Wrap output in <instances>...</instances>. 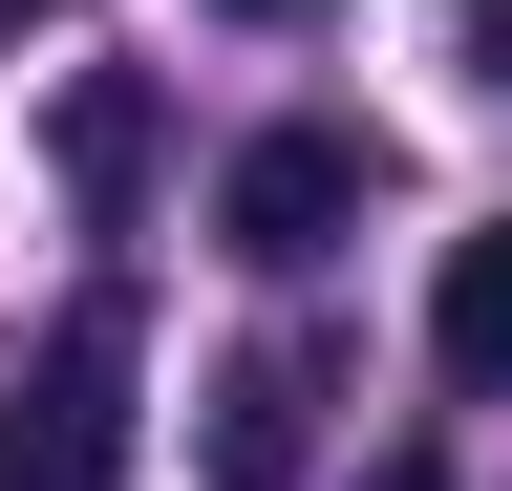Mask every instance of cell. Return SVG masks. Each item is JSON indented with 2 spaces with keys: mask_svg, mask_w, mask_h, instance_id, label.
Returning a JSON list of instances; mask_svg holds the SVG:
<instances>
[{
  "mask_svg": "<svg viewBox=\"0 0 512 491\" xmlns=\"http://www.w3.org/2000/svg\"><path fill=\"white\" fill-rule=\"evenodd\" d=\"M427 363H448V385H512V214L448 235V278H427Z\"/></svg>",
  "mask_w": 512,
  "mask_h": 491,
  "instance_id": "obj_4",
  "label": "cell"
},
{
  "mask_svg": "<svg viewBox=\"0 0 512 491\" xmlns=\"http://www.w3.org/2000/svg\"><path fill=\"white\" fill-rule=\"evenodd\" d=\"M342 214H363V129H256L214 171V235L256 278H299V257H342Z\"/></svg>",
  "mask_w": 512,
  "mask_h": 491,
  "instance_id": "obj_2",
  "label": "cell"
},
{
  "mask_svg": "<svg viewBox=\"0 0 512 491\" xmlns=\"http://www.w3.org/2000/svg\"><path fill=\"white\" fill-rule=\"evenodd\" d=\"M235 22H299V0H235Z\"/></svg>",
  "mask_w": 512,
  "mask_h": 491,
  "instance_id": "obj_6",
  "label": "cell"
},
{
  "mask_svg": "<svg viewBox=\"0 0 512 491\" xmlns=\"http://www.w3.org/2000/svg\"><path fill=\"white\" fill-rule=\"evenodd\" d=\"M0 491H128V299H64L0 385Z\"/></svg>",
  "mask_w": 512,
  "mask_h": 491,
  "instance_id": "obj_1",
  "label": "cell"
},
{
  "mask_svg": "<svg viewBox=\"0 0 512 491\" xmlns=\"http://www.w3.org/2000/svg\"><path fill=\"white\" fill-rule=\"evenodd\" d=\"M299 406H320V363L256 342L235 385H214V491H299Z\"/></svg>",
  "mask_w": 512,
  "mask_h": 491,
  "instance_id": "obj_3",
  "label": "cell"
},
{
  "mask_svg": "<svg viewBox=\"0 0 512 491\" xmlns=\"http://www.w3.org/2000/svg\"><path fill=\"white\" fill-rule=\"evenodd\" d=\"M22 22H43V0H0V43H22Z\"/></svg>",
  "mask_w": 512,
  "mask_h": 491,
  "instance_id": "obj_7",
  "label": "cell"
},
{
  "mask_svg": "<svg viewBox=\"0 0 512 491\" xmlns=\"http://www.w3.org/2000/svg\"><path fill=\"white\" fill-rule=\"evenodd\" d=\"M128 171H150V86H128V65H86V86H64V193H86V214H128Z\"/></svg>",
  "mask_w": 512,
  "mask_h": 491,
  "instance_id": "obj_5",
  "label": "cell"
}]
</instances>
